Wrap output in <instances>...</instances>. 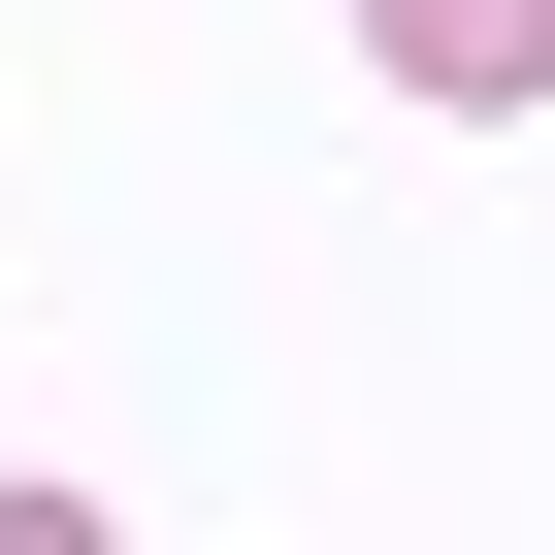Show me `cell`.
I'll list each match as a JSON object with an SVG mask.
<instances>
[{"mask_svg": "<svg viewBox=\"0 0 555 555\" xmlns=\"http://www.w3.org/2000/svg\"><path fill=\"white\" fill-rule=\"evenodd\" d=\"M392 99H555V0H360Z\"/></svg>", "mask_w": 555, "mask_h": 555, "instance_id": "1", "label": "cell"}]
</instances>
